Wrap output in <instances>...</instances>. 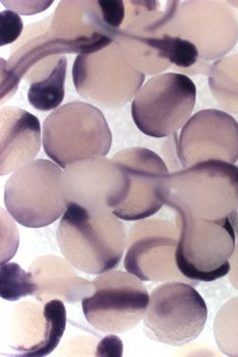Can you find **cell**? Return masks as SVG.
<instances>
[{"instance_id":"1","label":"cell","mask_w":238,"mask_h":357,"mask_svg":"<svg viewBox=\"0 0 238 357\" xmlns=\"http://www.w3.org/2000/svg\"><path fill=\"white\" fill-rule=\"evenodd\" d=\"M163 201L177 214L204 221L231 218L238 211V167L209 160L167 178Z\"/></svg>"},{"instance_id":"2","label":"cell","mask_w":238,"mask_h":357,"mask_svg":"<svg viewBox=\"0 0 238 357\" xmlns=\"http://www.w3.org/2000/svg\"><path fill=\"white\" fill-rule=\"evenodd\" d=\"M125 226L113 212L95 214L68 206L56 239L62 255L74 268L102 274L119 266L127 248Z\"/></svg>"},{"instance_id":"3","label":"cell","mask_w":238,"mask_h":357,"mask_svg":"<svg viewBox=\"0 0 238 357\" xmlns=\"http://www.w3.org/2000/svg\"><path fill=\"white\" fill-rule=\"evenodd\" d=\"M112 142V132L102 110L89 102L59 106L43 123V149L61 168L89 158L105 157Z\"/></svg>"},{"instance_id":"4","label":"cell","mask_w":238,"mask_h":357,"mask_svg":"<svg viewBox=\"0 0 238 357\" xmlns=\"http://www.w3.org/2000/svg\"><path fill=\"white\" fill-rule=\"evenodd\" d=\"M180 230L175 261L180 273L193 284L219 280L231 268L237 235L231 218L204 221L177 214Z\"/></svg>"},{"instance_id":"5","label":"cell","mask_w":238,"mask_h":357,"mask_svg":"<svg viewBox=\"0 0 238 357\" xmlns=\"http://www.w3.org/2000/svg\"><path fill=\"white\" fill-rule=\"evenodd\" d=\"M63 170L48 160L33 162L13 173L4 190L10 215L23 227L40 229L63 216L67 204L62 190Z\"/></svg>"},{"instance_id":"6","label":"cell","mask_w":238,"mask_h":357,"mask_svg":"<svg viewBox=\"0 0 238 357\" xmlns=\"http://www.w3.org/2000/svg\"><path fill=\"white\" fill-rule=\"evenodd\" d=\"M208 307L193 284L170 281L152 289L143 317L145 333L173 347L193 342L205 328Z\"/></svg>"},{"instance_id":"7","label":"cell","mask_w":238,"mask_h":357,"mask_svg":"<svg viewBox=\"0 0 238 357\" xmlns=\"http://www.w3.org/2000/svg\"><path fill=\"white\" fill-rule=\"evenodd\" d=\"M196 100L195 82L186 75H157L147 80L134 98L132 117L145 135L164 138L184 128Z\"/></svg>"},{"instance_id":"8","label":"cell","mask_w":238,"mask_h":357,"mask_svg":"<svg viewBox=\"0 0 238 357\" xmlns=\"http://www.w3.org/2000/svg\"><path fill=\"white\" fill-rule=\"evenodd\" d=\"M77 92L87 102L106 108L127 105L142 87L145 75L134 68L120 44L89 55H79L72 67Z\"/></svg>"},{"instance_id":"9","label":"cell","mask_w":238,"mask_h":357,"mask_svg":"<svg viewBox=\"0 0 238 357\" xmlns=\"http://www.w3.org/2000/svg\"><path fill=\"white\" fill-rule=\"evenodd\" d=\"M95 291L82 300L85 318L100 332H130L143 319L150 296L141 279L130 273L109 271L93 281Z\"/></svg>"},{"instance_id":"10","label":"cell","mask_w":238,"mask_h":357,"mask_svg":"<svg viewBox=\"0 0 238 357\" xmlns=\"http://www.w3.org/2000/svg\"><path fill=\"white\" fill-rule=\"evenodd\" d=\"M180 230L166 220L144 219L131 227L127 236L124 266L144 282L189 281L178 271L177 252Z\"/></svg>"},{"instance_id":"11","label":"cell","mask_w":238,"mask_h":357,"mask_svg":"<svg viewBox=\"0 0 238 357\" xmlns=\"http://www.w3.org/2000/svg\"><path fill=\"white\" fill-rule=\"evenodd\" d=\"M62 190L67 206L108 213L121 206L126 197L125 175L115 160L93 157L64 168Z\"/></svg>"},{"instance_id":"12","label":"cell","mask_w":238,"mask_h":357,"mask_svg":"<svg viewBox=\"0 0 238 357\" xmlns=\"http://www.w3.org/2000/svg\"><path fill=\"white\" fill-rule=\"evenodd\" d=\"M126 178V197L113 212L125 221H141L154 215L164 206L163 188L170 173L166 162L143 147L124 149L112 158Z\"/></svg>"},{"instance_id":"13","label":"cell","mask_w":238,"mask_h":357,"mask_svg":"<svg viewBox=\"0 0 238 357\" xmlns=\"http://www.w3.org/2000/svg\"><path fill=\"white\" fill-rule=\"evenodd\" d=\"M177 31L195 44L200 59L219 61L237 45L238 20L225 2L186 1L178 8Z\"/></svg>"},{"instance_id":"14","label":"cell","mask_w":238,"mask_h":357,"mask_svg":"<svg viewBox=\"0 0 238 357\" xmlns=\"http://www.w3.org/2000/svg\"><path fill=\"white\" fill-rule=\"evenodd\" d=\"M177 149L183 168L209 160L235 165L238 160V123L225 111H199L182 128Z\"/></svg>"},{"instance_id":"15","label":"cell","mask_w":238,"mask_h":357,"mask_svg":"<svg viewBox=\"0 0 238 357\" xmlns=\"http://www.w3.org/2000/svg\"><path fill=\"white\" fill-rule=\"evenodd\" d=\"M67 322L65 306L58 299L45 303L22 302L12 319V348L22 356H46L58 347Z\"/></svg>"},{"instance_id":"16","label":"cell","mask_w":238,"mask_h":357,"mask_svg":"<svg viewBox=\"0 0 238 357\" xmlns=\"http://www.w3.org/2000/svg\"><path fill=\"white\" fill-rule=\"evenodd\" d=\"M40 146V123L35 115L20 108H1V176L33 162Z\"/></svg>"},{"instance_id":"17","label":"cell","mask_w":238,"mask_h":357,"mask_svg":"<svg viewBox=\"0 0 238 357\" xmlns=\"http://www.w3.org/2000/svg\"><path fill=\"white\" fill-rule=\"evenodd\" d=\"M36 286L35 298L47 303L58 297L68 303H77L95 291L93 282L77 275L71 264L56 255L35 259L29 268Z\"/></svg>"},{"instance_id":"18","label":"cell","mask_w":238,"mask_h":357,"mask_svg":"<svg viewBox=\"0 0 238 357\" xmlns=\"http://www.w3.org/2000/svg\"><path fill=\"white\" fill-rule=\"evenodd\" d=\"M44 64H38L31 72L28 100L38 111L56 110L65 97L67 59L54 56L43 59Z\"/></svg>"},{"instance_id":"19","label":"cell","mask_w":238,"mask_h":357,"mask_svg":"<svg viewBox=\"0 0 238 357\" xmlns=\"http://www.w3.org/2000/svg\"><path fill=\"white\" fill-rule=\"evenodd\" d=\"M209 85L225 112L238 115V54L214 61L209 70Z\"/></svg>"},{"instance_id":"20","label":"cell","mask_w":238,"mask_h":357,"mask_svg":"<svg viewBox=\"0 0 238 357\" xmlns=\"http://www.w3.org/2000/svg\"><path fill=\"white\" fill-rule=\"evenodd\" d=\"M214 335L221 353L238 357V297L225 303L217 312Z\"/></svg>"},{"instance_id":"21","label":"cell","mask_w":238,"mask_h":357,"mask_svg":"<svg viewBox=\"0 0 238 357\" xmlns=\"http://www.w3.org/2000/svg\"><path fill=\"white\" fill-rule=\"evenodd\" d=\"M36 286L30 271L22 270L17 263L1 264L0 296L8 301H17L22 297L35 296Z\"/></svg>"},{"instance_id":"22","label":"cell","mask_w":238,"mask_h":357,"mask_svg":"<svg viewBox=\"0 0 238 357\" xmlns=\"http://www.w3.org/2000/svg\"><path fill=\"white\" fill-rule=\"evenodd\" d=\"M97 3L105 24L113 32H118L119 27L122 25L125 20V2L120 0L118 1L107 0V1H97Z\"/></svg>"},{"instance_id":"23","label":"cell","mask_w":238,"mask_h":357,"mask_svg":"<svg viewBox=\"0 0 238 357\" xmlns=\"http://www.w3.org/2000/svg\"><path fill=\"white\" fill-rule=\"evenodd\" d=\"M1 38H0V45L5 46L14 43L23 30V23L19 15L11 11L5 10L1 12Z\"/></svg>"},{"instance_id":"24","label":"cell","mask_w":238,"mask_h":357,"mask_svg":"<svg viewBox=\"0 0 238 357\" xmlns=\"http://www.w3.org/2000/svg\"><path fill=\"white\" fill-rule=\"evenodd\" d=\"M1 3L17 14L32 15L45 11L53 1H1Z\"/></svg>"},{"instance_id":"25","label":"cell","mask_w":238,"mask_h":357,"mask_svg":"<svg viewBox=\"0 0 238 357\" xmlns=\"http://www.w3.org/2000/svg\"><path fill=\"white\" fill-rule=\"evenodd\" d=\"M232 224H234L235 229V235H237V243L234 253L231 258V268L229 271V281L237 291H238V211L234 216L232 217Z\"/></svg>"}]
</instances>
